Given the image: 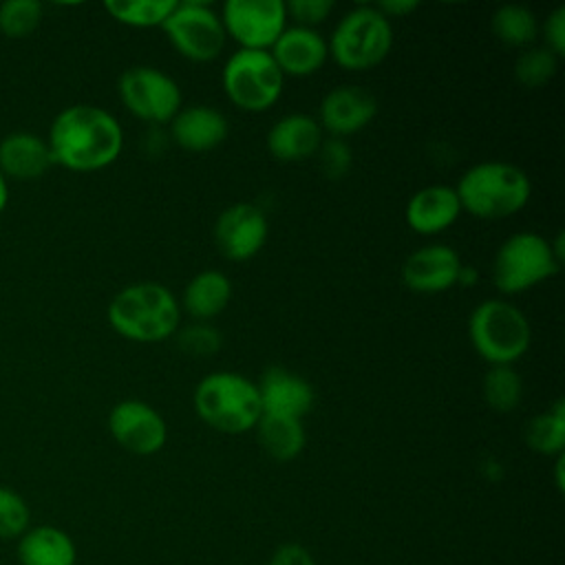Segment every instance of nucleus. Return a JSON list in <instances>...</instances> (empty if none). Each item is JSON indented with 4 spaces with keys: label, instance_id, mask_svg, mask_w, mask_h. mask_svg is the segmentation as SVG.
<instances>
[{
    "label": "nucleus",
    "instance_id": "obj_1",
    "mask_svg": "<svg viewBox=\"0 0 565 565\" xmlns=\"http://www.w3.org/2000/svg\"><path fill=\"white\" fill-rule=\"evenodd\" d=\"M46 143L53 163L73 172H93L119 157L124 130L108 110L93 104H73L57 113Z\"/></svg>",
    "mask_w": 565,
    "mask_h": 565
},
{
    "label": "nucleus",
    "instance_id": "obj_2",
    "mask_svg": "<svg viewBox=\"0 0 565 565\" xmlns=\"http://www.w3.org/2000/svg\"><path fill=\"white\" fill-rule=\"evenodd\" d=\"M108 324L132 342H161L179 331L181 305L161 282L143 280L119 289L106 309Z\"/></svg>",
    "mask_w": 565,
    "mask_h": 565
},
{
    "label": "nucleus",
    "instance_id": "obj_3",
    "mask_svg": "<svg viewBox=\"0 0 565 565\" xmlns=\"http://www.w3.org/2000/svg\"><path fill=\"white\" fill-rule=\"evenodd\" d=\"M461 212L477 218H505L523 210L532 194L530 177L508 161H481L470 166L455 185Z\"/></svg>",
    "mask_w": 565,
    "mask_h": 565
},
{
    "label": "nucleus",
    "instance_id": "obj_4",
    "mask_svg": "<svg viewBox=\"0 0 565 565\" xmlns=\"http://www.w3.org/2000/svg\"><path fill=\"white\" fill-rule=\"evenodd\" d=\"M194 411L214 430L241 435L252 430L263 411L256 382L234 371H214L194 388Z\"/></svg>",
    "mask_w": 565,
    "mask_h": 565
},
{
    "label": "nucleus",
    "instance_id": "obj_5",
    "mask_svg": "<svg viewBox=\"0 0 565 565\" xmlns=\"http://www.w3.org/2000/svg\"><path fill=\"white\" fill-rule=\"evenodd\" d=\"M563 263V236L556 243L536 232L508 236L492 260V282L505 296L523 294L552 278Z\"/></svg>",
    "mask_w": 565,
    "mask_h": 565
},
{
    "label": "nucleus",
    "instance_id": "obj_6",
    "mask_svg": "<svg viewBox=\"0 0 565 565\" xmlns=\"http://www.w3.org/2000/svg\"><path fill=\"white\" fill-rule=\"evenodd\" d=\"M468 338L479 358L490 366H512L530 349L532 329L516 305L486 298L468 318Z\"/></svg>",
    "mask_w": 565,
    "mask_h": 565
},
{
    "label": "nucleus",
    "instance_id": "obj_7",
    "mask_svg": "<svg viewBox=\"0 0 565 565\" xmlns=\"http://www.w3.org/2000/svg\"><path fill=\"white\" fill-rule=\"evenodd\" d=\"M329 55L347 71L377 66L393 46V26L375 4H360L347 11L327 40Z\"/></svg>",
    "mask_w": 565,
    "mask_h": 565
},
{
    "label": "nucleus",
    "instance_id": "obj_8",
    "mask_svg": "<svg viewBox=\"0 0 565 565\" xmlns=\"http://www.w3.org/2000/svg\"><path fill=\"white\" fill-rule=\"evenodd\" d=\"M223 93L227 99L247 113L271 108L282 95L285 75L276 66L269 51L238 49L232 53L221 73Z\"/></svg>",
    "mask_w": 565,
    "mask_h": 565
},
{
    "label": "nucleus",
    "instance_id": "obj_9",
    "mask_svg": "<svg viewBox=\"0 0 565 565\" xmlns=\"http://www.w3.org/2000/svg\"><path fill=\"white\" fill-rule=\"evenodd\" d=\"M172 49L190 62H212L225 46V29L221 15L205 2H177L161 24Z\"/></svg>",
    "mask_w": 565,
    "mask_h": 565
},
{
    "label": "nucleus",
    "instance_id": "obj_10",
    "mask_svg": "<svg viewBox=\"0 0 565 565\" xmlns=\"http://www.w3.org/2000/svg\"><path fill=\"white\" fill-rule=\"evenodd\" d=\"M117 93L121 104L137 119L159 126L181 110V88L177 79L157 66H130L119 75Z\"/></svg>",
    "mask_w": 565,
    "mask_h": 565
},
{
    "label": "nucleus",
    "instance_id": "obj_11",
    "mask_svg": "<svg viewBox=\"0 0 565 565\" xmlns=\"http://www.w3.org/2000/svg\"><path fill=\"white\" fill-rule=\"evenodd\" d=\"M218 15L225 35L252 51H269L287 26V11L280 0H227Z\"/></svg>",
    "mask_w": 565,
    "mask_h": 565
},
{
    "label": "nucleus",
    "instance_id": "obj_12",
    "mask_svg": "<svg viewBox=\"0 0 565 565\" xmlns=\"http://www.w3.org/2000/svg\"><path fill=\"white\" fill-rule=\"evenodd\" d=\"M113 439L132 455H154L166 446L168 426L163 415L141 399H121L108 413Z\"/></svg>",
    "mask_w": 565,
    "mask_h": 565
},
{
    "label": "nucleus",
    "instance_id": "obj_13",
    "mask_svg": "<svg viewBox=\"0 0 565 565\" xmlns=\"http://www.w3.org/2000/svg\"><path fill=\"white\" fill-rule=\"evenodd\" d=\"M269 223L254 203H234L225 207L214 223V243L227 260H249L267 243Z\"/></svg>",
    "mask_w": 565,
    "mask_h": 565
},
{
    "label": "nucleus",
    "instance_id": "obj_14",
    "mask_svg": "<svg viewBox=\"0 0 565 565\" xmlns=\"http://www.w3.org/2000/svg\"><path fill=\"white\" fill-rule=\"evenodd\" d=\"M377 115V99L362 86L342 84L331 88L320 102V128L344 139L366 128Z\"/></svg>",
    "mask_w": 565,
    "mask_h": 565
},
{
    "label": "nucleus",
    "instance_id": "obj_15",
    "mask_svg": "<svg viewBox=\"0 0 565 565\" xmlns=\"http://www.w3.org/2000/svg\"><path fill=\"white\" fill-rule=\"evenodd\" d=\"M461 258L450 245L433 243L413 252L402 265V282L417 294H441L457 285Z\"/></svg>",
    "mask_w": 565,
    "mask_h": 565
},
{
    "label": "nucleus",
    "instance_id": "obj_16",
    "mask_svg": "<svg viewBox=\"0 0 565 565\" xmlns=\"http://www.w3.org/2000/svg\"><path fill=\"white\" fill-rule=\"evenodd\" d=\"M256 388L263 415L302 419L316 402L313 386L282 366H269L256 382Z\"/></svg>",
    "mask_w": 565,
    "mask_h": 565
},
{
    "label": "nucleus",
    "instance_id": "obj_17",
    "mask_svg": "<svg viewBox=\"0 0 565 565\" xmlns=\"http://www.w3.org/2000/svg\"><path fill=\"white\" fill-rule=\"evenodd\" d=\"M269 55L274 57L282 75L309 77L324 66L329 57V46L316 29L294 24L285 26V31L276 38Z\"/></svg>",
    "mask_w": 565,
    "mask_h": 565
},
{
    "label": "nucleus",
    "instance_id": "obj_18",
    "mask_svg": "<svg viewBox=\"0 0 565 565\" xmlns=\"http://www.w3.org/2000/svg\"><path fill=\"white\" fill-rule=\"evenodd\" d=\"M170 139L188 152H207L218 148L230 132L225 115L205 104L181 106L168 124Z\"/></svg>",
    "mask_w": 565,
    "mask_h": 565
},
{
    "label": "nucleus",
    "instance_id": "obj_19",
    "mask_svg": "<svg viewBox=\"0 0 565 565\" xmlns=\"http://www.w3.org/2000/svg\"><path fill=\"white\" fill-rule=\"evenodd\" d=\"M322 143V128L307 113H289L280 117L267 132V150L274 159L294 163L309 159Z\"/></svg>",
    "mask_w": 565,
    "mask_h": 565
},
{
    "label": "nucleus",
    "instance_id": "obj_20",
    "mask_svg": "<svg viewBox=\"0 0 565 565\" xmlns=\"http://www.w3.org/2000/svg\"><path fill=\"white\" fill-rule=\"evenodd\" d=\"M461 214V203L450 185H426L406 203V223L413 232L433 236L448 230Z\"/></svg>",
    "mask_w": 565,
    "mask_h": 565
},
{
    "label": "nucleus",
    "instance_id": "obj_21",
    "mask_svg": "<svg viewBox=\"0 0 565 565\" xmlns=\"http://www.w3.org/2000/svg\"><path fill=\"white\" fill-rule=\"evenodd\" d=\"M20 565H75L77 547L68 532L57 525H33L15 545Z\"/></svg>",
    "mask_w": 565,
    "mask_h": 565
},
{
    "label": "nucleus",
    "instance_id": "obj_22",
    "mask_svg": "<svg viewBox=\"0 0 565 565\" xmlns=\"http://www.w3.org/2000/svg\"><path fill=\"white\" fill-rule=\"evenodd\" d=\"M53 166L49 143L33 132H11L0 141V172L18 181L42 177Z\"/></svg>",
    "mask_w": 565,
    "mask_h": 565
},
{
    "label": "nucleus",
    "instance_id": "obj_23",
    "mask_svg": "<svg viewBox=\"0 0 565 565\" xmlns=\"http://www.w3.org/2000/svg\"><path fill=\"white\" fill-rule=\"evenodd\" d=\"M232 300V280L218 269H203L192 276L183 289L181 302L185 313L196 322L216 318Z\"/></svg>",
    "mask_w": 565,
    "mask_h": 565
},
{
    "label": "nucleus",
    "instance_id": "obj_24",
    "mask_svg": "<svg viewBox=\"0 0 565 565\" xmlns=\"http://www.w3.org/2000/svg\"><path fill=\"white\" fill-rule=\"evenodd\" d=\"M254 430H256L260 448L276 461L296 459L305 450V444H307V433H305L302 419L260 415Z\"/></svg>",
    "mask_w": 565,
    "mask_h": 565
},
{
    "label": "nucleus",
    "instance_id": "obj_25",
    "mask_svg": "<svg viewBox=\"0 0 565 565\" xmlns=\"http://www.w3.org/2000/svg\"><path fill=\"white\" fill-rule=\"evenodd\" d=\"M490 29L505 46H530L541 26L532 9L523 4H503L492 13Z\"/></svg>",
    "mask_w": 565,
    "mask_h": 565
},
{
    "label": "nucleus",
    "instance_id": "obj_26",
    "mask_svg": "<svg viewBox=\"0 0 565 565\" xmlns=\"http://www.w3.org/2000/svg\"><path fill=\"white\" fill-rule=\"evenodd\" d=\"M525 441L541 455H563L565 448V406L556 399L545 413L536 415L525 430Z\"/></svg>",
    "mask_w": 565,
    "mask_h": 565
},
{
    "label": "nucleus",
    "instance_id": "obj_27",
    "mask_svg": "<svg viewBox=\"0 0 565 565\" xmlns=\"http://www.w3.org/2000/svg\"><path fill=\"white\" fill-rule=\"evenodd\" d=\"M177 7V0H108L104 9L121 24L135 29L161 26Z\"/></svg>",
    "mask_w": 565,
    "mask_h": 565
},
{
    "label": "nucleus",
    "instance_id": "obj_28",
    "mask_svg": "<svg viewBox=\"0 0 565 565\" xmlns=\"http://www.w3.org/2000/svg\"><path fill=\"white\" fill-rule=\"evenodd\" d=\"M486 404L497 413H510L521 404L523 380L512 366H490L483 377Z\"/></svg>",
    "mask_w": 565,
    "mask_h": 565
},
{
    "label": "nucleus",
    "instance_id": "obj_29",
    "mask_svg": "<svg viewBox=\"0 0 565 565\" xmlns=\"http://www.w3.org/2000/svg\"><path fill=\"white\" fill-rule=\"evenodd\" d=\"M558 68V57L547 51L545 46L525 49L514 62V77L525 88H541L545 86Z\"/></svg>",
    "mask_w": 565,
    "mask_h": 565
},
{
    "label": "nucleus",
    "instance_id": "obj_30",
    "mask_svg": "<svg viewBox=\"0 0 565 565\" xmlns=\"http://www.w3.org/2000/svg\"><path fill=\"white\" fill-rule=\"evenodd\" d=\"M42 20V4L38 0H7L0 4V31L7 38L31 35Z\"/></svg>",
    "mask_w": 565,
    "mask_h": 565
},
{
    "label": "nucleus",
    "instance_id": "obj_31",
    "mask_svg": "<svg viewBox=\"0 0 565 565\" xmlns=\"http://www.w3.org/2000/svg\"><path fill=\"white\" fill-rule=\"evenodd\" d=\"M31 527V510L20 492L0 486V539H20Z\"/></svg>",
    "mask_w": 565,
    "mask_h": 565
},
{
    "label": "nucleus",
    "instance_id": "obj_32",
    "mask_svg": "<svg viewBox=\"0 0 565 565\" xmlns=\"http://www.w3.org/2000/svg\"><path fill=\"white\" fill-rule=\"evenodd\" d=\"M177 344L185 355H194V358H210L214 355L221 344V331L207 322H194L183 327L181 331H177Z\"/></svg>",
    "mask_w": 565,
    "mask_h": 565
},
{
    "label": "nucleus",
    "instance_id": "obj_33",
    "mask_svg": "<svg viewBox=\"0 0 565 565\" xmlns=\"http://www.w3.org/2000/svg\"><path fill=\"white\" fill-rule=\"evenodd\" d=\"M316 154H318V163H320L322 174L327 179H331V181L342 179L351 170V166H353V150H351V146L344 139H338V137L322 139V143H320Z\"/></svg>",
    "mask_w": 565,
    "mask_h": 565
},
{
    "label": "nucleus",
    "instance_id": "obj_34",
    "mask_svg": "<svg viewBox=\"0 0 565 565\" xmlns=\"http://www.w3.org/2000/svg\"><path fill=\"white\" fill-rule=\"evenodd\" d=\"M285 11H287V18L296 20V24L316 29V24L329 18V13L333 11V2L331 0H291V2H285Z\"/></svg>",
    "mask_w": 565,
    "mask_h": 565
},
{
    "label": "nucleus",
    "instance_id": "obj_35",
    "mask_svg": "<svg viewBox=\"0 0 565 565\" xmlns=\"http://www.w3.org/2000/svg\"><path fill=\"white\" fill-rule=\"evenodd\" d=\"M543 38H545V49L552 51L556 57L565 53V7H556L545 24H543Z\"/></svg>",
    "mask_w": 565,
    "mask_h": 565
},
{
    "label": "nucleus",
    "instance_id": "obj_36",
    "mask_svg": "<svg viewBox=\"0 0 565 565\" xmlns=\"http://www.w3.org/2000/svg\"><path fill=\"white\" fill-rule=\"evenodd\" d=\"M267 565H316L311 552L300 543H285L276 547Z\"/></svg>",
    "mask_w": 565,
    "mask_h": 565
},
{
    "label": "nucleus",
    "instance_id": "obj_37",
    "mask_svg": "<svg viewBox=\"0 0 565 565\" xmlns=\"http://www.w3.org/2000/svg\"><path fill=\"white\" fill-rule=\"evenodd\" d=\"M377 11L384 15V18H406L411 15L415 9H417V2L415 0H388V2H380L375 4Z\"/></svg>",
    "mask_w": 565,
    "mask_h": 565
},
{
    "label": "nucleus",
    "instance_id": "obj_38",
    "mask_svg": "<svg viewBox=\"0 0 565 565\" xmlns=\"http://www.w3.org/2000/svg\"><path fill=\"white\" fill-rule=\"evenodd\" d=\"M475 280H477V271H475L470 265H461V271H459V280H457V282L470 287Z\"/></svg>",
    "mask_w": 565,
    "mask_h": 565
},
{
    "label": "nucleus",
    "instance_id": "obj_39",
    "mask_svg": "<svg viewBox=\"0 0 565 565\" xmlns=\"http://www.w3.org/2000/svg\"><path fill=\"white\" fill-rule=\"evenodd\" d=\"M7 201H9V188H7V177H4L2 172H0V212L4 210Z\"/></svg>",
    "mask_w": 565,
    "mask_h": 565
}]
</instances>
